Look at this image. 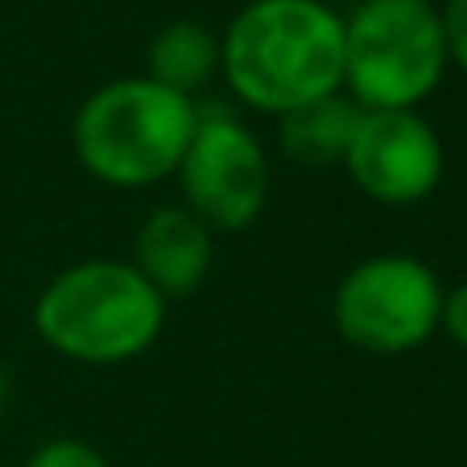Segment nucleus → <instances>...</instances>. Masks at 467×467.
<instances>
[{"label": "nucleus", "mask_w": 467, "mask_h": 467, "mask_svg": "<svg viewBox=\"0 0 467 467\" xmlns=\"http://www.w3.org/2000/svg\"><path fill=\"white\" fill-rule=\"evenodd\" d=\"M220 79L236 108L285 116L344 91V13L327 0H248L220 34Z\"/></svg>", "instance_id": "1"}, {"label": "nucleus", "mask_w": 467, "mask_h": 467, "mask_svg": "<svg viewBox=\"0 0 467 467\" xmlns=\"http://www.w3.org/2000/svg\"><path fill=\"white\" fill-rule=\"evenodd\" d=\"M170 302L120 256H88L46 282L34 302V331L62 360L116 368L158 344Z\"/></svg>", "instance_id": "2"}, {"label": "nucleus", "mask_w": 467, "mask_h": 467, "mask_svg": "<svg viewBox=\"0 0 467 467\" xmlns=\"http://www.w3.org/2000/svg\"><path fill=\"white\" fill-rule=\"evenodd\" d=\"M199 99L150 79L124 75L96 88L71 120V150L96 182L150 191L178 174L191 145Z\"/></svg>", "instance_id": "3"}, {"label": "nucleus", "mask_w": 467, "mask_h": 467, "mask_svg": "<svg viewBox=\"0 0 467 467\" xmlns=\"http://www.w3.org/2000/svg\"><path fill=\"white\" fill-rule=\"evenodd\" d=\"M447 71L434 0H360L344 17V96L360 112H422Z\"/></svg>", "instance_id": "4"}, {"label": "nucleus", "mask_w": 467, "mask_h": 467, "mask_svg": "<svg viewBox=\"0 0 467 467\" xmlns=\"http://www.w3.org/2000/svg\"><path fill=\"white\" fill-rule=\"evenodd\" d=\"M439 274L414 253L364 256L339 277L331 318L352 348L368 356H406L431 344L442 327Z\"/></svg>", "instance_id": "5"}, {"label": "nucleus", "mask_w": 467, "mask_h": 467, "mask_svg": "<svg viewBox=\"0 0 467 467\" xmlns=\"http://www.w3.org/2000/svg\"><path fill=\"white\" fill-rule=\"evenodd\" d=\"M182 207L194 212L215 236L248 232L269 203V153L261 137L228 104H199L191 145L174 174Z\"/></svg>", "instance_id": "6"}, {"label": "nucleus", "mask_w": 467, "mask_h": 467, "mask_svg": "<svg viewBox=\"0 0 467 467\" xmlns=\"http://www.w3.org/2000/svg\"><path fill=\"white\" fill-rule=\"evenodd\" d=\"M344 170L372 203L414 207L439 191L447 174V150L422 112H360Z\"/></svg>", "instance_id": "7"}, {"label": "nucleus", "mask_w": 467, "mask_h": 467, "mask_svg": "<svg viewBox=\"0 0 467 467\" xmlns=\"http://www.w3.org/2000/svg\"><path fill=\"white\" fill-rule=\"evenodd\" d=\"M215 256V232L182 203L153 207L132 236V256L137 274L153 285L166 302H178L194 294L212 274Z\"/></svg>", "instance_id": "8"}, {"label": "nucleus", "mask_w": 467, "mask_h": 467, "mask_svg": "<svg viewBox=\"0 0 467 467\" xmlns=\"http://www.w3.org/2000/svg\"><path fill=\"white\" fill-rule=\"evenodd\" d=\"M356 116H360V108L344 91L315 99L306 108H294V112L277 116V145H282V153L294 166H306V170L344 166Z\"/></svg>", "instance_id": "9"}, {"label": "nucleus", "mask_w": 467, "mask_h": 467, "mask_svg": "<svg viewBox=\"0 0 467 467\" xmlns=\"http://www.w3.org/2000/svg\"><path fill=\"white\" fill-rule=\"evenodd\" d=\"M145 75L199 99L207 83L220 79V34L191 17L170 21L153 34L150 54H145Z\"/></svg>", "instance_id": "10"}, {"label": "nucleus", "mask_w": 467, "mask_h": 467, "mask_svg": "<svg viewBox=\"0 0 467 467\" xmlns=\"http://www.w3.org/2000/svg\"><path fill=\"white\" fill-rule=\"evenodd\" d=\"M26 467H112L104 451L83 439H50L26 459Z\"/></svg>", "instance_id": "11"}, {"label": "nucleus", "mask_w": 467, "mask_h": 467, "mask_svg": "<svg viewBox=\"0 0 467 467\" xmlns=\"http://www.w3.org/2000/svg\"><path fill=\"white\" fill-rule=\"evenodd\" d=\"M442 34H447L451 67L467 75V0H442Z\"/></svg>", "instance_id": "12"}, {"label": "nucleus", "mask_w": 467, "mask_h": 467, "mask_svg": "<svg viewBox=\"0 0 467 467\" xmlns=\"http://www.w3.org/2000/svg\"><path fill=\"white\" fill-rule=\"evenodd\" d=\"M442 336L451 339L455 348H463L467 352V282L451 285L447 298H442Z\"/></svg>", "instance_id": "13"}, {"label": "nucleus", "mask_w": 467, "mask_h": 467, "mask_svg": "<svg viewBox=\"0 0 467 467\" xmlns=\"http://www.w3.org/2000/svg\"><path fill=\"white\" fill-rule=\"evenodd\" d=\"M5 401H9V377H5V364H0V414H5Z\"/></svg>", "instance_id": "14"}]
</instances>
